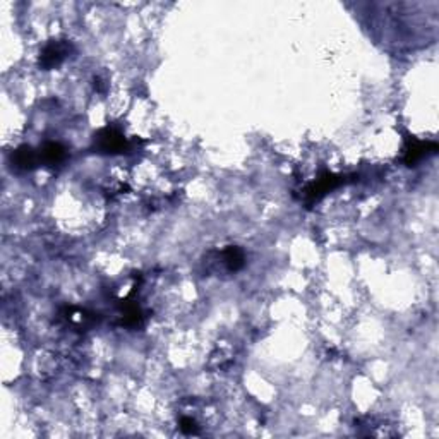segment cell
Returning <instances> with one entry per match:
<instances>
[{
	"mask_svg": "<svg viewBox=\"0 0 439 439\" xmlns=\"http://www.w3.org/2000/svg\"><path fill=\"white\" fill-rule=\"evenodd\" d=\"M94 148L101 155H121L130 148L127 137L115 127H103L94 134Z\"/></svg>",
	"mask_w": 439,
	"mask_h": 439,
	"instance_id": "6da1fadb",
	"label": "cell"
},
{
	"mask_svg": "<svg viewBox=\"0 0 439 439\" xmlns=\"http://www.w3.org/2000/svg\"><path fill=\"white\" fill-rule=\"evenodd\" d=\"M72 43L69 40H50L43 50L40 52L38 65L45 71H50L53 67H59L72 52Z\"/></svg>",
	"mask_w": 439,
	"mask_h": 439,
	"instance_id": "7a4b0ae2",
	"label": "cell"
},
{
	"mask_svg": "<svg viewBox=\"0 0 439 439\" xmlns=\"http://www.w3.org/2000/svg\"><path fill=\"white\" fill-rule=\"evenodd\" d=\"M345 182V177L343 175H335V173H325L319 179H316L314 182H311L309 186L304 189V203L307 205V208L314 205V203L321 201L328 192H332L333 189Z\"/></svg>",
	"mask_w": 439,
	"mask_h": 439,
	"instance_id": "3957f363",
	"label": "cell"
},
{
	"mask_svg": "<svg viewBox=\"0 0 439 439\" xmlns=\"http://www.w3.org/2000/svg\"><path fill=\"white\" fill-rule=\"evenodd\" d=\"M438 151V144L433 141H419L415 137H407L404 148V162L407 166H415L424 158L431 157Z\"/></svg>",
	"mask_w": 439,
	"mask_h": 439,
	"instance_id": "277c9868",
	"label": "cell"
},
{
	"mask_svg": "<svg viewBox=\"0 0 439 439\" xmlns=\"http://www.w3.org/2000/svg\"><path fill=\"white\" fill-rule=\"evenodd\" d=\"M10 163L16 170H21V172H30V170H35L36 166L42 165V160H40L38 151L33 150L28 144H23V146L17 148L16 151H12L10 155Z\"/></svg>",
	"mask_w": 439,
	"mask_h": 439,
	"instance_id": "5b68a950",
	"label": "cell"
},
{
	"mask_svg": "<svg viewBox=\"0 0 439 439\" xmlns=\"http://www.w3.org/2000/svg\"><path fill=\"white\" fill-rule=\"evenodd\" d=\"M216 261L228 271V273H237L246 266V254L237 246H228L227 249L218 252Z\"/></svg>",
	"mask_w": 439,
	"mask_h": 439,
	"instance_id": "8992f818",
	"label": "cell"
},
{
	"mask_svg": "<svg viewBox=\"0 0 439 439\" xmlns=\"http://www.w3.org/2000/svg\"><path fill=\"white\" fill-rule=\"evenodd\" d=\"M60 316L74 329H88L96 322V318H94L93 313H88L86 309H79V307H64Z\"/></svg>",
	"mask_w": 439,
	"mask_h": 439,
	"instance_id": "52a82bcc",
	"label": "cell"
},
{
	"mask_svg": "<svg viewBox=\"0 0 439 439\" xmlns=\"http://www.w3.org/2000/svg\"><path fill=\"white\" fill-rule=\"evenodd\" d=\"M40 160H42V165H60L65 158H67V150L60 143H45L38 150Z\"/></svg>",
	"mask_w": 439,
	"mask_h": 439,
	"instance_id": "ba28073f",
	"label": "cell"
},
{
	"mask_svg": "<svg viewBox=\"0 0 439 439\" xmlns=\"http://www.w3.org/2000/svg\"><path fill=\"white\" fill-rule=\"evenodd\" d=\"M144 321V314L141 311V307L137 306L132 300H124L122 302V326L127 328H139Z\"/></svg>",
	"mask_w": 439,
	"mask_h": 439,
	"instance_id": "9c48e42d",
	"label": "cell"
},
{
	"mask_svg": "<svg viewBox=\"0 0 439 439\" xmlns=\"http://www.w3.org/2000/svg\"><path fill=\"white\" fill-rule=\"evenodd\" d=\"M179 427L184 434H187V436H198L199 434V426L192 417H182L179 422Z\"/></svg>",
	"mask_w": 439,
	"mask_h": 439,
	"instance_id": "30bf717a",
	"label": "cell"
}]
</instances>
